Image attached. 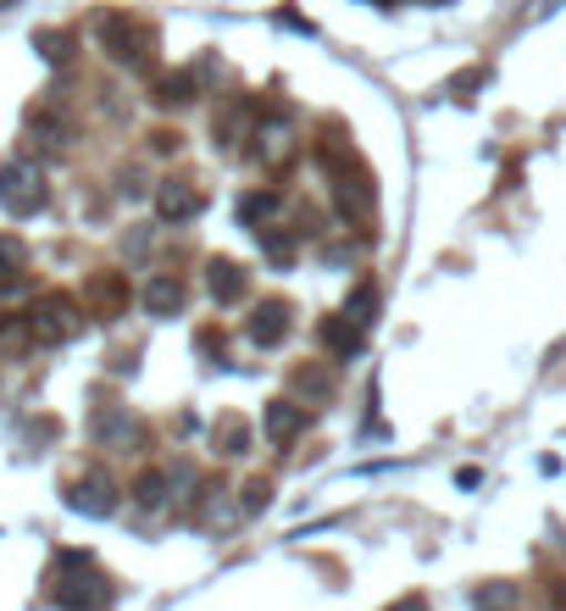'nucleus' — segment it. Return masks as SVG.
Returning a JSON list of instances; mask_svg holds the SVG:
<instances>
[{
  "label": "nucleus",
  "mask_w": 566,
  "mask_h": 611,
  "mask_svg": "<svg viewBox=\"0 0 566 611\" xmlns=\"http://www.w3.org/2000/svg\"><path fill=\"white\" fill-rule=\"evenodd\" d=\"M95 40H101V51H106L117 68L145 73V68L156 62V29L140 23V18H128V12H106V18L95 23Z\"/></svg>",
  "instance_id": "obj_1"
},
{
  "label": "nucleus",
  "mask_w": 566,
  "mask_h": 611,
  "mask_svg": "<svg viewBox=\"0 0 566 611\" xmlns=\"http://www.w3.org/2000/svg\"><path fill=\"white\" fill-rule=\"evenodd\" d=\"M56 605L62 611H106L112 605V583L95 572V561L84 550H68L56 561Z\"/></svg>",
  "instance_id": "obj_2"
},
{
  "label": "nucleus",
  "mask_w": 566,
  "mask_h": 611,
  "mask_svg": "<svg viewBox=\"0 0 566 611\" xmlns=\"http://www.w3.org/2000/svg\"><path fill=\"white\" fill-rule=\"evenodd\" d=\"M29 328H34V345H68V339H79V328H84V306H79L73 295L51 289V295H40V301L29 306Z\"/></svg>",
  "instance_id": "obj_3"
},
{
  "label": "nucleus",
  "mask_w": 566,
  "mask_h": 611,
  "mask_svg": "<svg viewBox=\"0 0 566 611\" xmlns=\"http://www.w3.org/2000/svg\"><path fill=\"white\" fill-rule=\"evenodd\" d=\"M45 201H51V190H45V173L34 162H23V156L0 162V206L12 217H34V212H45Z\"/></svg>",
  "instance_id": "obj_4"
},
{
  "label": "nucleus",
  "mask_w": 566,
  "mask_h": 611,
  "mask_svg": "<svg viewBox=\"0 0 566 611\" xmlns=\"http://www.w3.org/2000/svg\"><path fill=\"white\" fill-rule=\"evenodd\" d=\"M250 140H256V145H250V156H256L267 173H284V167L295 162V151H300V140H295V123H289V118H261Z\"/></svg>",
  "instance_id": "obj_5"
},
{
  "label": "nucleus",
  "mask_w": 566,
  "mask_h": 611,
  "mask_svg": "<svg viewBox=\"0 0 566 611\" xmlns=\"http://www.w3.org/2000/svg\"><path fill=\"white\" fill-rule=\"evenodd\" d=\"M68 506H73L79 517H112V511H117V483H112L106 472H84V478L68 483Z\"/></svg>",
  "instance_id": "obj_6"
},
{
  "label": "nucleus",
  "mask_w": 566,
  "mask_h": 611,
  "mask_svg": "<svg viewBox=\"0 0 566 611\" xmlns=\"http://www.w3.org/2000/svg\"><path fill=\"white\" fill-rule=\"evenodd\" d=\"M200 206H206V195H200L189 179L156 184V217H162V223H189V217H200Z\"/></svg>",
  "instance_id": "obj_7"
},
{
  "label": "nucleus",
  "mask_w": 566,
  "mask_h": 611,
  "mask_svg": "<svg viewBox=\"0 0 566 611\" xmlns=\"http://www.w3.org/2000/svg\"><path fill=\"white\" fill-rule=\"evenodd\" d=\"M206 289H212V301H217V306H239V301L250 295V278H245V267H239V262L217 256V262L206 267Z\"/></svg>",
  "instance_id": "obj_8"
},
{
  "label": "nucleus",
  "mask_w": 566,
  "mask_h": 611,
  "mask_svg": "<svg viewBox=\"0 0 566 611\" xmlns=\"http://www.w3.org/2000/svg\"><path fill=\"white\" fill-rule=\"evenodd\" d=\"M300 428H306V406H295V400H267L261 406V434L272 445H295Z\"/></svg>",
  "instance_id": "obj_9"
},
{
  "label": "nucleus",
  "mask_w": 566,
  "mask_h": 611,
  "mask_svg": "<svg viewBox=\"0 0 566 611\" xmlns=\"http://www.w3.org/2000/svg\"><path fill=\"white\" fill-rule=\"evenodd\" d=\"M90 434H95V445H106V450H128V445L140 439V422H134L123 406H101L95 422H90Z\"/></svg>",
  "instance_id": "obj_10"
},
{
  "label": "nucleus",
  "mask_w": 566,
  "mask_h": 611,
  "mask_svg": "<svg viewBox=\"0 0 566 611\" xmlns=\"http://www.w3.org/2000/svg\"><path fill=\"white\" fill-rule=\"evenodd\" d=\"M84 301H90L95 317H123V306H128V278H123V273H95L90 289H84Z\"/></svg>",
  "instance_id": "obj_11"
},
{
  "label": "nucleus",
  "mask_w": 566,
  "mask_h": 611,
  "mask_svg": "<svg viewBox=\"0 0 566 611\" xmlns=\"http://www.w3.org/2000/svg\"><path fill=\"white\" fill-rule=\"evenodd\" d=\"M250 339H256L261 350L284 345V339H289V306H284V301H261V306L250 312Z\"/></svg>",
  "instance_id": "obj_12"
},
{
  "label": "nucleus",
  "mask_w": 566,
  "mask_h": 611,
  "mask_svg": "<svg viewBox=\"0 0 566 611\" xmlns=\"http://www.w3.org/2000/svg\"><path fill=\"white\" fill-rule=\"evenodd\" d=\"M145 312H151V317H173V312H184V284L167 278V273L151 278V284H145Z\"/></svg>",
  "instance_id": "obj_13"
},
{
  "label": "nucleus",
  "mask_w": 566,
  "mask_h": 611,
  "mask_svg": "<svg viewBox=\"0 0 566 611\" xmlns=\"http://www.w3.org/2000/svg\"><path fill=\"white\" fill-rule=\"evenodd\" d=\"M212 134H217V145H223V151H234L239 140H250V134H256V123H250V106H228V112L212 123Z\"/></svg>",
  "instance_id": "obj_14"
},
{
  "label": "nucleus",
  "mask_w": 566,
  "mask_h": 611,
  "mask_svg": "<svg viewBox=\"0 0 566 611\" xmlns=\"http://www.w3.org/2000/svg\"><path fill=\"white\" fill-rule=\"evenodd\" d=\"M167 495H173V472L151 467V472H140V478H134V500H140L145 511H162V506H167Z\"/></svg>",
  "instance_id": "obj_15"
},
{
  "label": "nucleus",
  "mask_w": 566,
  "mask_h": 611,
  "mask_svg": "<svg viewBox=\"0 0 566 611\" xmlns=\"http://www.w3.org/2000/svg\"><path fill=\"white\" fill-rule=\"evenodd\" d=\"M477 611H516L522 605V589L516 583H505V578H488V583H477Z\"/></svg>",
  "instance_id": "obj_16"
},
{
  "label": "nucleus",
  "mask_w": 566,
  "mask_h": 611,
  "mask_svg": "<svg viewBox=\"0 0 566 611\" xmlns=\"http://www.w3.org/2000/svg\"><path fill=\"white\" fill-rule=\"evenodd\" d=\"M29 129H34L45 145H68V140H73V123H68L62 112H51V106H34V112H29Z\"/></svg>",
  "instance_id": "obj_17"
},
{
  "label": "nucleus",
  "mask_w": 566,
  "mask_h": 611,
  "mask_svg": "<svg viewBox=\"0 0 566 611\" xmlns=\"http://www.w3.org/2000/svg\"><path fill=\"white\" fill-rule=\"evenodd\" d=\"M212 445H217L223 456H245V450H250V428H245L239 417H223V422L212 428Z\"/></svg>",
  "instance_id": "obj_18"
},
{
  "label": "nucleus",
  "mask_w": 566,
  "mask_h": 611,
  "mask_svg": "<svg viewBox=\"0 0 566 611\" xmlns=\"http://www.w3.org/2000/svg\"><path fill=\"white\" fill-rule=\"evenodd\" d=\"M195 95H200L195 73H173V79H162V84H156V101H162V106H189Z\"/></svg>",
  "instance_id": "obj_19"
},
{
  "label": "nucleus",
  "mask_w": 566,
  "mask_h": 611,
  "mask_svg": "<svg viewBox=\"0 0 566 611\" xmlns=\"http://www.w3.org/2000/svg\"><path fill=\"white\" fill-rule=\"evenodd\" d=\"M344 317H350L356 328H372V317H378V289H372V284H356L350 301H344Z\"/></svg>",
  "instance_id": "obj_20"
},
{
  "label": "nucleus",
  "mask_w": 566,
  "mask_h": 611,
  "mask_svg": "<svg viewBox=\"0 0 566 611\" xmlns=\"http://www.w3.org/2000/svg\"><path fill=\"white\" fill-rule=\"evenodd\" d=\"M361 334H367V328H356L350 317H328V323H322V339H328V345H333L339 356L361 350Z\"/></svg>",
  "instance_id": "obj_21"
},
{
  "label": "nucleus",
  "mask_w": 566,
  "mask_h": 611,
  "mask_svg": "<svg viewBox=\"0 0 566 611\" xmlns=\"http://www.w3.org/2000/svg\"><path fill=\"white\" fill-rule=\"evenodd\" d=\"M23 262H29L23 240H18V234H0V289H7V284H18Z\"/></svg>",
  "instance_id": "obj_22"
},
{
  "label": "nucleus",
  "mask_w": 566,
  "mask_h": 611,
  "mask_svg": "<svg viewBox=\"0 0 566 611\" xmlns=\"http://www.w3.org/2000/svg\"><path fill=\"white\" fill-rule=\"evenodd\" d=\"M34 51H40L51 68H62V62L73 57V34H62V29H40V34H34Z\"/></svg>",
  "instance_id": "obj_23"
},
{
  "label": "nucleus",
  "mask_w": 566,
  "mask_h": 611,
  "mask_svg": "<svg viewBox=\"0 0 566 611\" xmlns=\"http://www.w3.org/2000/svg\"><path fill=\"white\" fill-rule=\"evenodd\" d=\"M295 389H300L306 400H328V395H333V378H328L322 367H300V373H295Z\"/></svg>",
  "instance_id": "obj_24"
},
{
  "label": "nucleus",
  "mask_w": 566,
  "mask_h": 611,
  "mask_svg": "<svg viewBox=\"0 0 566 611\" xmlns=\"http://www.w3.org/2000/svg\"><path fill=\"white\" fill-rule=\"evenodd\" d=\"M29 339H34L29 317H7V323H0V350H23Z\"/></svg>",
  "instance_id": "obj_25"
},
{
  "label": "nucleus",
  "mask_w": 566,
  "mask_h": 611,
  "mask_svg": "<svg viewBox=\"0 0 566 611\" xmlns=\"http://www.w3.org/2000/svg\"><path fill=\"white\" fill-rule=\"evenodd\" d=\"M272 206H278L272 195H245V201H239V217H245V223H256V217L267 223V217H272Z\"/></svg>",
  "instance_id": "obj_26"
},
{
  "label": "nucleus",
  "mask_w": 566,
  "mask_h": 611,
  "mask_svg": "<svg viewBox=\"0 0 566 611\" xmlns=\"http://www.w3.org/2000/svg\"><path fill=\"white\" fill-rule=\"evenodd\" d=\"M267 500H272V483L267 478H250L245 483V511H267Z\"/></svg>",
  "instance_id": "obj_27"
},
{
  "label": "nucleus",
  "mask_w": 566,
  "mask_h": 611,
  "mask_svg": "<svg viewBox=\"0 0 566 611\" xmlns=\"http://www.w3.org/2000/svg\"><path fill=\"white\" fill-rule=\"evenodd\" d=\"M477 84H488V73H483V68H466V73L450 79V95H466V90H477Z\"/></svg>",
  "instance_id": "obj_28"
},
{
  "label": "nucleus",
  "mask_w": 566,
  "mask_h": 611,
  "mask_svg": "<svg viewBox=\"0 0 566 611\" xmlns=\"http://www.w3.org/2000/svg\"><path fill=\"white\" fill-rule=\"evenodd\" d=\"M151 145H156V151H178V134H173V129H162V134H151Z\"/></svg>",
  "instance_id": "obj_29"
},
{
  "label": "nucleus",
  "mask_w": 566,
  "mask_h": 611,
  "mask_svg": "<svg viewBox=\"0 0 566 611\" xmlns=\"http://www.w3.org/2000/svg\"><path fill=\"white\" fill-rule=\"evenodd\" d=\"M389 611H428V600H422V594H405V600H394Z\"/></svg>",
  "instance_id": "obj_30"
},
{
  "label": "nucleus",
  "mask_w": 566,
  "mask_h": 611,
  "mask_svg": "<svg viewBox=\"0 0 566 611\" xmlns=\"http://www.w3.org/2000/svg\"><path fill=\"white\" fill-rule=\"evenodd\" d=\"M549 605H555V611H566V578H555V589H549Z\"/></svg>",
  "instance_id": "obj_31"
}]
</instances>
